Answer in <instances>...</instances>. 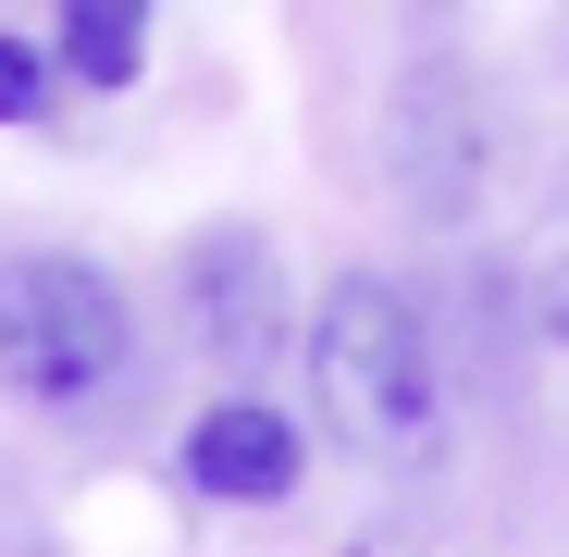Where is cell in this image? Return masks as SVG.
<instances>
[{
  "mask_svg": "<svg viewBox=\"0 0 569 557\" xmlns=\"http://www.w3.org/2000/svg\"><path fill=\"white\" fill-rule=\"evenodd\" d=\"M38 112H50V50L0 38V125H38Z\"/></svg>",
  "mask_w": 569,
  "mask_h": 557,
  "instance_id": "obj_7",
  "label": "cell"
},
{
  "mask_svg": "<svg viewBox=\"0 0 569 557\" xmlns=\"http://www.w3.org/2000/svg\"><path fill=\"white\" fill-rule=\"evenodd\" d=\"M272 298H284V286H272V248H260V236H199V248H186V322H199L223 359H260V347L284 335Z\"/></svg>",
  "mask_w": 569,
  "mask_h": 557,
  "instance_id": "obj_5",
  "label": "cell"
},
{
  "mask_svg": "<svg viewBox=\"0 0 569 557\" xmlns=\"http://www.w3.org/2000/svg\"><path fill=\"white\" fill-rule=\"evenodd\" d=\"M545 322H557V335H569V272H557V298H545Z\"/></svg>",
  "mask_w": 569,
  "mask_h": 557,
  "instance_id": "obj_8",
  "label": "cell"
},
{
  "mask_svg": "<svg viewBox=\"0 0 569 557\" xmlns=\"http://www.w3.org/2000/svg\"><path fill=\"white\" fill-rule=\"evenodd\" d=\"M137 38H149V26H137V0H74V13H62V62H74V74H100V87L137 74Z\"/></svg>",
  "mask_w": 569,
  "mask_h": 557,
  "instance_id": "obj_6",
  "label": "cell"
},
{
  "mask_svg": "<svg viewBox=\"0 0 569 557\" xmlns=\"http://www.w3.org/2000/svg\"><path fill=\"white\" fill-rule=\"evenodd\" d=\"M310 385H322V421L371 458V471H409V458L446 446V347H433V310L385 272H347V286L310 310Z\"/></svg>",
  "mask_w": 569,
  "mask_h": 557,
  "instance_id": "obj_1",
  "label": "cell"
},
{
  "mask_svg": "<svg viewBox=\"0 0 569 557\" xmlns=\"http://www.w3.org/2000/svg\"><path fill=\"white\" fill-rule=\"evenodd\" d=\"M124 371H137V310L100 260H74V248L0 260V385L26 409L87 421V409L124 397Z\"/></svg>",
  "mask_w": 569,
  "mask_h": 557,
  "instance_id": "obj_2",
  "label": "cell"
},
{
  "mask_svg": "<svg viewBox=\"0 0 569 557\" xmlns=\"http://www.w3.org/2000/svg\"><path fill=\"white\" fill-rule=\"evenodd\" d=\"M186 484H199V496H236V508H272L284 484H298V421H284L272 397L199 409V434H186Z\"/></svg>",
  "mask_w": 569,
  "mask_h": 557,
  "instance_id": "obj_4",
  "label": "cell"
},
{
  "mask_svg": "<svg viewBox=\"0 0 569 557\" xmlns=\"http://www.w3.org/2000/svg\"><path fill=\"white\" fill-rule=\"evenodd\" d=\"M385 149H397V186L446 223V211H470V199H483V149H496V137H483V100H470L446 62H421V74L397 87Z\"/></svg>",
  "mask_w": 569,
  "mask_h": 557,
  "instance_id": "obj_3",
  "label": "cell"
}]
</instances>
